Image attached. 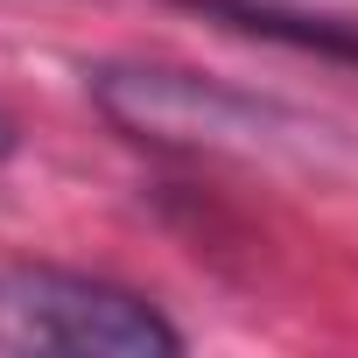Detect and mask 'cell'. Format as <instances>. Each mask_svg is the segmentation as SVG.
<instances>
[{"mask_svg":"<svg viewBox=\"0 0 358 358\" xmlns=\"http://www.w3.org/2000/svg\"><path fill=\"white\" fill-rule=\"evenodd\" d=\"M92 99L113 127L155 148H183V155H232V162H309L323 141L316 120L267 106L253 92H232L197 71H169V64H99Z\"/></svg>","mask_w":358,"mask_h":358,"instance_id":"1","label":"cell"},{"mask_svg":"<svg viewBox=\"0 0 358 358\" xmlns=\"http://www.w3.org/2000/svg\"><path fill=\"white\" fill-rule=\"evenodd\" d=\"M0 337L22 351L71 358H176V323L134 288L71 274V267H0Z\"/></svg>","mask_w":358,"mask_h":358,"instance_id":"2","label":"cell"},{"mask_svg":"<svg viewBox=\"0 0 358 358\" xmlns=\"http://www.w3.org/2000/svg\"><path fill=\"white\" fill-rule=\"evenodd\" d=\"M8 155H15V120L0 113V162H8Z\"/></svg>","mask_w":358,"mask_h":358,"instance_id":"3","label":"cell"}]
</instances>
